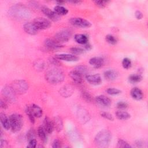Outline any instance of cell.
Instances as JSON below:
<instances>
[{
    "label": "cell",
    "mask_w": 148,
    "mask_h": 148,
    "mask_svg": "<svg viewBox=\"0 0 148 148\" xmlns=\"http://www.w3.org/2000/svg\"><path fill=\"white\" fill-rule=\"evenodd\" d=\"M54 11L59 16L66 15L68 12V10L66 8L60 5L56 6L54 8Z\"/></svg>",
    "instance_id": "f1b7e54d"
},
{
    "label": "cell",
    "mask_w": 148,
    "mask_h": 148,
    "mask_svg": "<svg viewBox=\"0 0 148 148\" xmlns=\"http://www.w3.org/2000/svg\"><path fill=\"white\" fill-rule=\"evenodd\" d=\"M70 50H71V52L72 53H73V55L81 54L84 52V50L80 47H72V48H71Z\"/></svg>",
    "instance_id": "d590c367"
},
{
    "label": "cell",
    "mask_w": 148,
    "mask_h": 148,
    "mask_svg": "<svg viewBox=\"0 0 148 148\" xmlns=\"http://www.w3.org/2000/svg\"><path fill=\"white\" fill-rule=\"evenodd\" d=\"M0 105H1V107L2 109H6L8 108V105H7L6 102L2 99H1V101H0Z\"/></svg>",
    "instance_id": "7dc6e473"
},
{
    "label": "cell",
    "mask_w": 148,
    "mask_h": 148,
    "mask_svg": "<svg viewBox=\"0 0 148 148\" xmlns=\"http://www.w3.org/2000/svg\"><path fill=\"white\" fill-rule=\"evenodd\" d=\"M74 70L76 71L77 72H79L80 74H81L82 76L86 75L88 72V69L87 68L86 66H85L84 65L77 66L75 68Z\"/></svg>",
    "instance_id": "4dcf8cb0"
},
{
    "label": "cell",
    "mask_w": 148,
    "mask_h": 148,
    "mask_svg": "<svg viewBox=\"0 0 148 148\" xmlns=\"http://www.w3.org/2000/svg\"><path fill=\"white\" fill-rule=\"evenodd\" d=\"M38 135L39 138L40 139V140L43 142L45 143L47 142V132L45 131V130L44 129L43 126L39 127V128L38 129Z\"/></svg>",
    "instance_id": "4316f807"
},
{
    "label": "cell",
    "mask_w": 148,
    "mask_h": 148,
    "mask_svg": "<svg viewBox=\"0 0 148 148\" xmlns=\"http://www.w3.org/2000/svg\"><path fill=\"white\" fill-rule=\"evenodd\" d=\"M11 14L16 18H25L28 17L30 13L29 11L24 6H14L10 9Z\"/></svg>",
    "instance_id": "277c9868"
},
{
    "label": "cell",
    "mask_w": 148,
    "mask_h": 148,
    "mask_svg": "<svg viewBox=\"0 0 148 148\" xmlns=\"http://www.w3.org/2000/svg\"><path fill=\"white\" fill-rule=\"evenodd\" d=\"M86 78L88 83L91 84H99L101 82V77L99 74L94 75H87L86 76Z\"/></svg>",
    "instance_id": "2e32d148"
},
{
    "label": "cell",
    "mask_w": 148,
    "mask_h": 148,
    "mask_svg": "<svg viewBox=\"0 0 148 148\" xmlns=\"http://www.w3.org/2000/svg\"><path fill=\"white\" fill-rule=\"evenodd\" d=\"M7 143H8V142H6V140L1 139V148L4 147L5 146V145H7Z\"/></svg>",
    "instance_id": "c3c4849f"
},
{
    "label": "cell",
    "mask_w": 148,
    "mask_h": 148,
    "mask_svg": "<svg viewBox=\"0 0 148 148\" xmlns=\"http://www.w3.org/2000/svg\"><path fill=\"white\" fill-rule=\"evenodd\" d=\"M84 47L87 49V50H90L91 49V46L90 44H88V43L85 44V46H84Z\"/></svg>",
    "instance_id": "816d5d0a"
},
{
    "label": "cell",
    "mask_w": 148,
    "mask_h": 148,
    "mask_svg": "<svg viewBox=\"0 0 148 148\" xmlns=\"http://www.w3.org/2000/svg\"><path fill=\"white\" fill-rule=\"evenodd\" d=\"M10 129L12 132H17L19 131L23 124V117L21 114L14 113L12 114L9 117Z\"/></svg>",
    "instance_id": "3957f363"
},
{
    "label": "cell",
    "mask_w": 148,
    "mask_h": 148,
    "mask_svg": "<svg viewBox=\"0 0 148 148\" xmlns=\"http://www.w3.org/2000/svg\"><path fill=\"white\" fill-rule=\"evenodd\" d=\"M101 116L103 117H104L105 119H106L110 121H113L114 120L113 117L112 116V115L108 112H101Z\"/></svg>",
    "instance_id": "ab89813d"
},
{
    "label": "cell",
    "mask_w": 148,
    "mask_h": 148,
    "mask_svg": "<svg viewBox=\"0 0 148 148\" xmlns=\"http://www.w3.org/2000/svg\"><path fill=\"white\" fill-rule=\"evenodd\" d=\"M35 131L33 129H31L29 130L27 134V140L29 141L31 139H35Z\"/></svg>",
    "instance_id": "f35d334b"
},
{
    "label": "cell",
    "mask_w": 148,
    "mask_h": 148,
    "mask_svg": "<svg viewBox=\"0 0 148 148\" xmlns=\"http://www.w3.org/2000/svg\"><path fill=\"white\" fill-rule=\"evenodd\" d=\"M117 107L120 109H124L128 107V104L126 102L120 101L117 103Z\"/></svg>",
    "instance_id": "60d3db41"
},
{
    "label": "cell",
    "mask_w": 148,
    "mask_h": 148,
    "mask_svg": "<svg viewBox=\"0 0 148 148\" xmlns=\"http://www.w3.org/2000/svg\"><path fill=\"white\" fill-rule=\"evenodd\" d=\"M23 29L26 33L31 35L37 34L39 30L33 22H28L24 24L23 25Z\"/></svg>",
    "instance_id": "8fae6325"
},
{
    "label": "cell",
    "mask_w": 148,
    "mask_h": 148,
    "mask_svg": "<svg viewBox=\"0 0 148 148\" xmlns=\"http://www.w3.org/2000/svg\"><path fill=\"white\" fill-rule=\"evenodd\" d=\"M55 58L57 60L66 61H76L78 60V57L73 54H60L55 55Z\"/></svg>",
    "instance_id": "5bb4252c"
},
{
    "label": "cell",
    "mask_w": 148,
    "mask_h": 148,
    "mask_svg": "<svg viewBox=\"0 0 148 148\" xmlns=\"http://www.w3.org/2000/svg\"><path fill=\"white\" fill-rule=\"evenodd\" d=\"M25 113L27 114V115L28 116L30 121L32 123H35V116H34L31 110V108H30V106H27L25 108Z\"/></svg>",
    "instance_id": "1f68e13d"
},
{
    "label": "cell",
    "mask_w": 148,
    "mask_h": 148,
    "mask_svg": "<svg viewBox=\"0 0 148 148\" xmlns=\"http://www.w3.org/2000/svg\"><path fill=\"white\" fill-rule=\"evenodd\" d=\"M143 142L141 140H137L136 142V144L138 147H142V146H143Z\"/></svg>",
    "instance_id": "f907efd6"
},
{
    "label": "cell",
    "mask_w": 148,
    "mask_h": 148,
    "mask_svg": "<svg viewBox=\"0 0 148 148\" xmlns=\"http://www.w3.org/2000/svg\"><path fill=\"white\" fill-rule=\"evenodd\" d=\"M105 39L108 43L111 45H115L117 43L116 38L112 35H107L105 36Z\"/></svg>",
    "instance_id": "836d02e7"
},
{
    "label": "cell",
    "mask_w": 148,
    "mask_h": 148,
    "mask_svg": "<svg viewBox=\"0 0 148 148\" xmlns=\"http://www.w3.org/2000/svg\"><path fill=\"white\" fill-rule=\"evenodd\" d=\"M106 92L108 94L111 95H117L121 93V90L117 89V88H109L107 89Z\"/></svg>",
    "instance_id": "e575fe53"
},
{
    "label": "cell",
    "mask_w": 148,
    "mask_h": 148,
    "mask_svg": "<svg viewBox=\"0 0 148 148\" xmlns=\"http://www.w3.org/2000/svg\"><path fill=\"white\" fill-rule=\"evenodd\" d=\"M135 17L138 19V20H140L143 17V14L142 13L139 11V10H136L135 13Z\"/></svg>",
    "instance_id": "bcb514c9"
},
{
    "label": "cell",
    "mask_w": 148,
    "mask_h": 148,
    "mask_svg": "<svg viewBox=\"0 0 148 148\" xmlns=\"http://www.w3.org/2000/svg\"><path fill=\"white\" fill-rule=\"evenodd\" d=\"M42 12L51 20L53 21H57L60 20V17L54 11L51 10L50 8L47 6H42Z\"/></svg>",
    "instance_id": "30bf717a"
},
{
    "label": "cell",
    "mask_w": 148,
    "mask_h": 148,
    "mask_svg": "<svg viewBox=\"0 0 148 148\" xmlns=\"http://www.w3.org/2000/svg\"><path fill=\"white\" fill-rule=\"evenodd\" d=\"M95 101L98 105L102 106L107 107L110 106L111 104V100L110 99V98L103 95H101L96 97Z\"/></svg>",
    "instance_id": "9a60e30c"
},
{
    "label": "cell",
    "mask_w": 148,
    "mask_h": 148,
    "mask_svg": "<svg viewBox=\"0 0 148 148\" xmlns=\"http://www.w3.org/2000/svg\"><path fill=\"white\" fill-rule=\"evenodd\" d=\"M36 144H37V141L36 140V139H33L29 140L28 145H27V147L28 148H35L36 146Z\"/></svg>",
    "instance_id": "7bdbcfd3"
},
{
    "label": "cell",
    "mask_w": 148,
    "mask_h": 148,
    "mask_svg": "<svg viewBox=\"0 0 148 148\" xmlns=\"http://www.w3.org/2000/svg\"><path fill=\"white\" fill-rule=\"evenodd\" d=\"M61 146L60 145V141L57 139H55L53 143V145H52V147L53 148H58Z\"/></svg>",
    "instance_id": "f6af8a7d"
},
{
    "label": "cell",
    "mask_w": 148,
    "mask_h": 148,
    "mask_svg": "<svg viewBox=\"0 0 148 148\" xmlns=\"http://www.w3.org/2000/svg\"><path fill=\"white\" fill-rule=\"evenodd\" d=\"M69 76L74 82L77 84H80L83 82V76L77 72L76 71L73 70L69 72Z\"/></svg>",
    "instance_id": "d6986e66"
},
{
    "label": "cell",
    "mask_w": 148,
    "mask_h": 148,
    "mask_svg": "<svg viewBox=\"0 0 148 148\" xmlns=\"http://www.w3.org/2000/svg\"><path fill=\"white\" fill-rule=\"evenodd\" d=\"M142 79V77L140 75H137V74H132L131 75L128 77L129 81L132 83H136L140 82Z\"/></svg>",
    "instance_id": "f546056e"
},
{
    "label": "cell",
    "mask_w": 148,
    "mask_h": 148,
    "mask_svg": "<svg viewBox=\"0 0 148 148\" xmlns=\"http://www.w3.org/2000/svg\"><path fill=\"white\" fill-rule=\"evenodd\" d=\"M12 87L16 93L22 94L28 90V84L24 80H17L13 83Z\"/></svg>",
    "instance_id": "5b68a950"
},
{
    "label": "cell",
    "mask_w": 148,
    "mask_h": 148,
    "mask_svg": "<svg viewBox=\"0 0 148 148\" xmlns=\"http://www.w3.org/2000/svg\"><path fill=\"white\" fill-rule=\"evenodd\" d=\"M69 23L72 25L83 28H89L91 26V23L89 21L81 17L71 18L69 20Z\"/></svg>",
    "instance_id": "52a82bcc"
},
{
    "label": "cell",
    "mask_w": 148,
    "mask_h": 148,
    "mask_svg": "<svg viewBox=\"0 0 148 148\" xmlns=\"http://www.w3.org/2000/svg\"><path fill=\"white\" fill-rule=\"evenodd\" d=\"M122 65L125 69H129L131 66V61L128 58H125L122 61Z\"/></svg>",
    "instance_id": "8d00e7d4"
},
{
    "label": "cell",
    "mask_w": 148,
    "mask_h": 148,
    "mask_svg": "<svg viewBox=\"0 0 148 148\" xmlns=\"http://www.w3.org/2000/svg\"><path fill=\"white\" fill-rule=\"evenodd\" d=\"M131 95L135 100H140L143 98V92L138 87H134L131 90Z\"/></svg>",
    "instance_id": "ffe728a7"
},
{
    "label": "cell",
    "mask_w": 148,
    "mask_h": 148,
    "mask_svg": "<svg viewBox=\"0 0 148 148\" xmlns=\"http://www.w3.org/2000/svg\"><path fill=\"white\" fill-rule=\"evenodd\" d=\"M0 120L1 123L4 129L8 130L10 129V120L9 117H8L7 116L3 113H1L0 114Z\"/></svg>",
    "instance_id": "44dd1931"
},
{
    "label": "cell",
    "mask_w": 148,
    "mask_h": 148,
    "mask_svg": "<svg viewBox=\"0 0 148 148\" xmlns=\"http://www.w3.org/2000/svg\"><path fill=\"white\" fill-rule=\"evenodd\" d=\"M53 123L54 128L57 132H60L62 131L63 128V122L61 117H60L59 116L54 117Z\"/></svg>",
    "instance_id": "603a6c76"
},
{
    "label": "cell",
    "mask_w": 148,
    "mask_h": 148,
    "mask_svg": "<svg viewBox=\"0 0 148 148\" xmlns=\"http://www.w3.org/2000/svg\"><path fill=\"white\" fill-rule=\"evenodd\" d=\"M89 63L94 68H99L103 65L104 60L100 57H95L91 58L89 60Z\"/></svg>",
    "instance_id": "e0dca14e"
},
{
    "label": "cell",
    "mask_w": 148,
    "mask_h": 148,
    "mask_svg": "<svg viewBox=\"0 0 148 148\" xmlns=\"http://www.w3.org/2000/svg\"><path fill=\"white\" fill-rule=\"evenodd\" d=\"M82 97L87 102H91L92 101L91 95L87 91H82Z\"/></svg>",
    "instance_id": "74e56055"
},
{
    "label": "cell",
    "mask_w": 148,
    "mask_h": 148,
    "mask_svg": "<svg viewBox=\"0 0 148 148\" xmlns=\"http://www.w3.org/2000/svg\"><path fill=\"white\" fill-rule=\"evenodd\" d=\"M69 2L73 3H79L81 2V1H70Z\"/></svg>",
    "instance_id": "f5cc1de1"
},
{
    "label": "cell",
    "mask_w": 148,
    "mask_h": 148,
    "mask_svg": "<svg viewBox=\"0 0 148 148\" xmlns=\"http://www.w3.org/2000/svg\"><path fill=\"white\" fill-rule=\"evenodd\" d=\"M35 66H36V70H42L44 67V64L43 61H36V63L35 64Z\"/></svg>",
    "instance_id": "b9f144b4"
},
{
    "label": "cell",
    "mask_w": 148,
    "mask_h": 148,
    "mask_svg": "<svg viewBox=\"0 0 148 148\" xmlns=\"http://www.w3.org/2000/svg\"><path fill=\"white\" fill-rule=\"evenodd\" d=\"M2 94L8 102H14L16 101V92L12 87H4L2 90Z\"/></svg>",
    "instance_id": "8992f818"
},
{
    "label": "cell",
    "mask_w": 148,
    "mask_h": 148,
    "mask_svg": "<svg viewBox=\"0 0 148 148\" xmlns=\"http://www.w3.org/2000/svg\"><path fill=\"white\" fill-rule=\"evenodd\" d=\"M50 62H51L52 64H54L55 65H57V64H58V60H57L56 58V59L54 58H51L50 59Z\"/></svg>",
    "instance_id": "681fc988"
},
{
    "label": "cell",
    "mask_w": 148,
    "mask_h": 148,
    "mask_svg": "<svg viewBox=\"0 0 148 148\" xmlns=\"http://www.w3.org/2000/svg\"><path fill=\"white\" fill-rule=\"evenodd\" d=\"M94 3L97 6L100 8H103L106 5L108 2L105 1H94Z\"/></svg>",
    "instance_id": "ee69618b"
},
{
    "label": "cell",
    "mask_w": 148,
    "mask_h": 148,
    "mask_svg": "<svg viewBox=\"0 0 148 148\" xmlns=\"http://www.w3.org/2000/svg\"><path fill=\"white\" fill-rule=\"evenodd\" d=\"M75 41L82 45H85L88 43V38L84 34H76L74 36Z\"/></svg>",
    "instance_id": "484cf974"
},
{
    "label": "cell",
    "mask_w": 148,
    "mask_h": 148,
    "mask_svg": "<svg viewBox=\"0 0 148 148\" xmlns=\"http://www.w3.org/2000/svg\"><path fill=\"white\" fill-rule=\"evenodd\" d=\"M111 139L112 135L110 131L103 130L96 135L94 138V143L99 147H107L109 145Z\"/></svg>",
    "instance_id": "6da1fadb"
},
{
    "label": "cell",
    "mask_w": 148,
    "mask_h": 148,
    "mask_svg": "<svg viewBox=\"0 0 148 148\" xmlns=\"http://www.w3.org/2000/svg\"><path fill=\"white\" fill-rule=\"evenodd\" d=\"M116 116L119 120H126L129 119L131 117V115L127 112L119 110L116 112Z\"/></svg>",
    "instance_id": "83f0119b"
},
{
    "label": "cell",
    "mask_w": 148,
    "mask_h": 148,
    "mask_svg": "<svg viewBox=\"0 0 148 148\" xmlns=\"http://www.w3.org/2000/svg\"><path fill=\"white\" fill-rule=\"evenodd\" d=\"M74 92V88L72 85L66 84L60 90V94L65 98H68L72 95Z\"/></svg>",
    "instance_id": "7c38bea8"
},
{
    "label": "cell",
    "mask_w": 148,
    "mask_h": 148,
    "mask_svg": "<svg viewBox=\"0 0 148 148\" xmlns=\"http://www.w3.org/2000/svg\"><path fill=\"white\" fill-rule=\"evenodd\" d=\"M78 117L80 119V121H82L83 123H85L87 121H88L90 117L88 115V113L87 111L84 109H79L78 112Z\"/></svg>",
    "instance_id": "7402d4cb"
},
{
    "label": "cell",
    "mask_w": 148,
    "mask_h": 148,
    "mask_svg": "<svg viewBox=\"0 0 148 148\" xmlns=\"http://www.w3.org/2000/svg\"><path fill=\"white\" fill-rule=\"evenodd\" d=\"M33 23L38 29H46L49 28L51 24L47 18L43 17H38L34 19Z\"/></svg>",
    "instance_id": "9c48e42d"
},
{
    "label": "cell",
    "mask_w": 148,
    "mask_h": 148,
    "mask_svg": "<svg viewBox=\"0 0 148 148\" xmlns=\"http://www.w3.org/2000/svg\"><path fill=\"white\" fill-rule=\"evenodd\" d=\"M30 108H31V110L34 116H35V117L39 118V117H40L42 116V114H43V110L37 105L32 104L30 106Z\"/></svg>",
    "instance_id": "cb8c5ba5"
},
{
    "label": "cell",
    "mask_w": 148,
    "mask_h": 148,
    "mask_svg": "<svg viewBox=\"0 0 148 148\" xmlns=\"http://www.w3.org/2000/svg\"><path fill=\"white\" fill-rule=\"evenodd\" d=\"M43 127L47 134H51L54 130L53 123L48 117H45L44 119Z\"/></svg>",
    "instance_id": "ac0fdd59"
},
{
    "label": "cell",
    "mask_w": 148,
    "mask_h": 148,
    "mask_svg": "<svg viewBox=\"0 0 148 148\" xmlns=\"http://www.w3.org/2000/svg\"><path fill=\"white\" fill-rule=\"evenodd\" d=\"M45 46L49 50H57L62 47L61 43L57 42L54 39H47L45 41Z\"/></svg>",
    "instance_id": "4fadbf2b"
},
{
    "label": "cell",
    "mask_w": 148,
    "mask_h": 148,
    "mask_svg": "<svg viewBox=\"0 0 148 148\" xmlns=\"http://www.w3.org/2000/svg\"><path fill=\"white\" fill-rule=\"evenodd\" d=\"M117 147H122V148H126V147H131V145L128 144V142L126 141L123 140V139H119L117 144Z\"/></svg>",
    "instance_id": "d6a6232c"
},
{
    "label": "cell",
    "mask_w": 148,
    "mask_h": 148,
    "mask_svg": "<svg viewBox=\"0 0 148 148\" xmlns=\"http://www.w3.org/2000/svg\"><path fill=\"white\" fill-rule=\"evenodd\" d=\"M72 35V33L68 29H64L56 33L54 35V40L57 42L61 43L65 42L69 40Z\"/></svg>",
    "instance_id": "ba28073f"
},
{
    "label": "cell",
    "mask_w": 148,
    "mask_h": 148,
    "mask_svg": "<svg viewBox=\"0 0 148 148\" xmlns=\"http://www.w3.org/2000/svg\"><path fill=\"white\" fill-rule=\"evenodd\" d=\"M46 80L50 84H57L62 82L65 79L63 72L59 69H51L45 74Z\"/></svg>",
    "instance_id": "7a4b0ae2"
},
{
    "label": "cell",
    "mask_w": 148,
    "mask_h": 148,
    "mask_svg": "<svg viewBox=\"0 0 148 148\" xmlns=\"http://www.w3.org/2000/svg\"><path fill=\"white\" fill-rule=\"evenodd\" d=\"M103 75L106 79L108 80H113L117 78L118 73L114 70H108L104 72Z\"/></svg>",
    "instance_id": "d4e9b609"
}]
</instances>
